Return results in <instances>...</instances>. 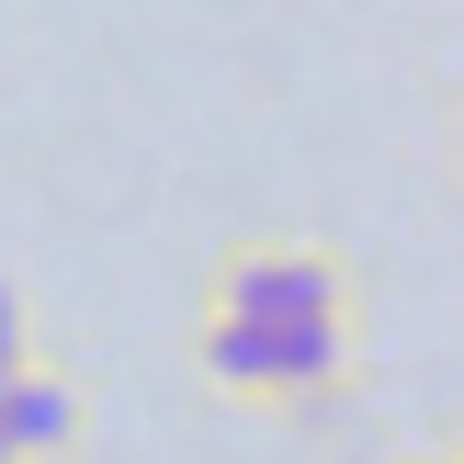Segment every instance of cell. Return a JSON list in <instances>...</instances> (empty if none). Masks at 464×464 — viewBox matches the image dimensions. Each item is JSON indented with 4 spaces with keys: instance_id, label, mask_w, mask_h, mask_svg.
Here are the masks:
<instances>
[{
    "instance_id": "obj_1",
    "label": "cell",
    "mask_w": 464,
    "mask_h": 464,
    "mask_svg": "<svg viewBox=\"0 0 464 464\" xmlns=\"http://www.w3.org/2000/svg\"><path fill=\"white\" fill-rule=\"evenodd\" d=\"M204 306H238V317H261V329H295V317H352V261L295 249V238H249V249H227V261H216Z\"/></svg>"
},
{
    "instance_id": "obj_2",
    "label": "cell",
    "mask_w": 464,
    "mask_h": 464,
    "mask_svg": "<svg viewBox=\"0 0 464 464\" xmlns=\"http://www.w3.org/2000/svg\"><path fill=\"white\" fill-rule=\"evenodd\" d=\"M91 430L80 385L57 374V362H23V374H0V464H68Z\"/></svg>"
},
{
    "instance_id": "obj_3",
    "label": "cell",
    "mask_w": 464,
    "mask_h": 464,
    "mask_svg": "<svg viewBox=\"0 0 464 464\" xmlns=\"http://www.w3.org/2000/svg\"><path fill=\"white\" fill-rule=\"evenodd\" d=\"M193 374L227 385V397H272V329L238 306H204L193 317Z\"/></svg>"
},
{
    "instance_id": "obj_4",
    "label": "cell",
    "mask_w": 464,
    "mask_h": 464,
    "mask_svg": "<svg viewBox=\"0 0 464 464\" xmlns=\"http://www.w3.org/2000/svg\"><path fill=\"white\" fill-rule=\"evenodd\" d=\"M23 362H45V352H34V306H23L12 272H0V374H23Z\"/></svg>"
},
{
    "instance_id": "obj_5",
    "label": "cell",
    "mask_w": 464,
    "mask_h": 464,
    "mask_svg": "<svg viewBox=\"0 0 464 464\" xmlns=\"http://www.w3.org/2000/svg\"><path fill=\"white\" fill-rule=\"evenodd\" d=\"M408 464H453V453H408Z\"/></svg>"
}]
</instances>
